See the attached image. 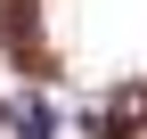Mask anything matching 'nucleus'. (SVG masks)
Returning a JSON list of instances; mask_svg holds the SVG:
<instances>
[{
    "label": "nucleus",
    "mask_w": 147,
    "mask_h": 139,
    "mask_svg": "<svg viewBox=\"0 0 147 139\" xmlns=\"http://www.w3.org/2000/svg\"><path fill=\"white\" fill-rule=\"evenodd\" d=\"M8 41H16V57L41 74L49 65V49H41V25H33V0H8Z\"/></svg>",
    "instance_id": "2"
},
{
    "label": "nucleus",
    "mask_w": 147,
    "mask_h": 139,
    "mask_svg": "<svg viewBox=\"0 0 147 139\" xmlns=\"http://www.w3.org/2000/svg\"><path fill=\"white\" fill-rule=\"evenodd\" d=\"M90 139H147V82H123L90 107Z\"/></svg>",
    "instance_id": "1"
}]
</instances>
